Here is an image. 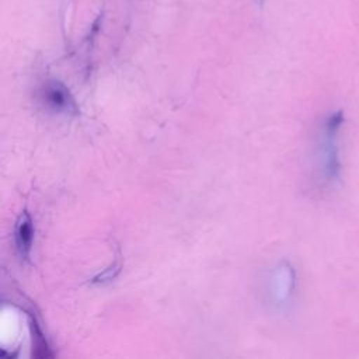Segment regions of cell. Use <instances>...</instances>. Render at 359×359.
<instances>
[{
    "mask_svg": "<svg viewBox=\"0 0 359 359\" xmlns=\"http://www.w3.org/2000/svg\"><path fill=\"white\" fill-rule=\"evenodd\" d=\"M42 101L43 104L50 108L52 111H76L74 102L67 91V88L57 83V81H50L42 88Z\"/></svg>",
    "mask_w": 359,
    "mask_h": 359,
    "instance_id": "cell-2",
    "label": "cell"
},
{
    "mask_svg": "<svg viewBox=\"0 0 359 359\" xmlns=\"http://www.w3.org/2000/svg\"><path fill=\"white\" fill-rule=\"evenodd\" d=\"M32 236H34V229H32L31 217L27 212H24L20 215L15 226V244L21 258L24 259H27L29 255L31 245H32Z\"/></svg>",
    "mask_w": 359,
    "mask_h": 359,
    "instance_id": "cell-3",
    "label": "cell"
},
{
    "mask_svg": "<svg viewBox=\"0 0 359 359\" xmlns=\"http://www.w3.org/2000/svg\"><path fill=\"white\" fill-rule=\"evenodd\" d=\"M342 122H344V114L341 111L331 114L324 122L321 161H323V174L327 181L337 180L341 171L338 147H337V136H338L339 128L342 126Z\"/></svg>",
    "mask_w": 359,
    "mask_h": 359,
    "instance_id": "cell-1",
    "label": "cell"
}]
</instances>
